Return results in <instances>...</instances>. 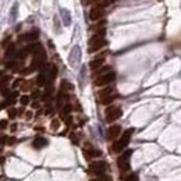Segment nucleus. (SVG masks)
Instances as JSON below:
<instances>
[{
	"instance_id": "nucleus-23",
	"label": "nucleus",
	"mask_w": 181,
	"mask_h": 181,
	"mask_svg": "<svg viewBox=\"0 0 181 181\" xmlns=\"http://www.w3.org/2000/svg\"><path fill=\"white\" fill-rule=\"evenodd\" d=\"M124 181H138V176L132 173V174H128L124 177Z\"/></svg>"
},
{
	"instance_id": "nucleus-29",
	"label": "nucleus",
	"mask_w": 181,
	"mask_h": 181,
	"mask_svg": "<svg viewBox=\"0 0 181 181\" xmlns=\"http://www.w3.org/2000/svg\"><path fill=\"white\" fill-rule=\"evenodd\" d=\"M16 114H17V112L14 110V109H10V110H9V116H10L11 119H14V117H16Z\"/></svg>"
},
{
	"instance_id": "nucleus-7",
	"label": "nucleus",
	"mask_w": 181,
	"mask_h": 181,
	"mask_svg": "<svg viewBox=\"0 0 181 181\" xmlns=\"http://www.w3.org/2000/svg\"><path fill=\"white\" fill-rule=\"evenodd\" d=\"M79 60H81V50H79L78 46H74L72 47V50H71V53H70V57H68L70 66L75 67L79 63Z\"/></svg>"
},
{
	"instance_id": "nucleus-18",
	"label": "nucleus",
	"mask_w": 181,
	"mask_h": 181,
	"mask_svg": "<svg viewBox=\"0 0 181 181\" xmlns=\"http://www.w3.org/2000/svg\"><path fill=\"white\" fill-rule=\"evenodd\" d=\"M98 95H99V98H100V99L106 98V96H109V95H113V88H105V89H102V91H100Z\"/></svg>"
},
{
	"instance_id": "nucleus-10",
	"label": "nucleus",
	"mask_w": 181,
	"mask_h": 181,
	"mask_svg": "<svg viewBox=\"0 0 181 181\" xmlns=\"http://www.w3.org/2000/svg\"><path fill=\"white\" fill-rule=\"evenodd\" d=\"M46 145H47V139L43 138V137H38V138H35V139H33V142H32V146L35 149L45 148Z\"/></svg>"
},
{
	"instance_id": "nucleus-34",
	"label": "nucleus",
	"mask_w": 181,
	"mask_h": 181,
	"mask_svg": "<svg viewBox=\"0 0 181 181\" xmlns=\"http://www.w3.org/2000/svg\"><path fill=\"white\" fill-rule=\"evenodd\" d=\"M25 116H26V119H31V117H32V113H31V112H28Z\"/></svg>"
},
{
	"instance_id": "nucleus-15",
	"label": "nucleus",
	"mask_w": 181,
	"mask_h": 181,
	"mask_svg": "<svg viewBox=\"0 0 181 181\" xmlns=\"http://www.w3.org/2000/svg\"><path fill=\"white\" fill-rule=\"evenodd\" d=\"M103 61H105V59H103V57H98V59L92 60L89 66H91V68H92V70H99L100 67L103 66Z\"/></svg>"
},
{
	"instance_id": "nucleus-26",
	"label": "nucleus",
	"mask_w": 181,
	"mask_h": 181,
	"mask_svg": "<svg viewBox=\"0 0 181 181\" xmlns=\"http://www.w3.org/2000/svg\"><path fill=\"white\" fill-rule=\"evenodd\" d=\"M20 102H21V105H28L30 103V96H26V95H24V96H21V99H20Z\"/></svg>"
},
{
	"instance_id": "nucleus-20",
	"label": "nucleus",
	"mask_w": 181,
	"mask_h": 181,
	"mask_svg": "<svg viewBox=\"0 0 181 181\" xmlns=\"http://www.w3.org/2000/svg\"><path fill=\"white\" fill-rule=\"evenodd\" d=\"M114 99H116V95L113 93V95H109V96H106V98H102L100 99V102H102L103 105H109V103H112Z\"/></svg>"
},
{
	"instance_id": "nucleus-14",
	"label": "nucleus",
	"mask_w": 181,
	"mask_h": 181,
	"mask_svg": "<svg viewBox=\"0 0 181 181\" xmlns=\"http://www.w3.org/2000/svg\"><path fill=\"white\" fill-rule=\"evenodd\" d=\"M61 18H63V24L68 26L71 24V14L67 9H61Z\"/></svg>"
},
{
	"instance_id": "nucleus-27",
	"label": "nucleus",
	"mask_w": 181,
	"mask_h": 181,
	"mask_svg": "<svg viewBox=\"0 0 181 181\" xmlns=\"http://www.w3.org/2000/svg\"><path fill=\"white\" fill-rule=\"evenodd\" d=\"M64 89H71V85H70L68 81H63L61 82V91H64Z\"/></svg>"
},
{
	"instance_id": "nucleus-2",
	"label": "nucleus",
	"mask_w": 181,
	"mask_h": 181,
	"mask_svg": "<svg viewBox=\"0 0 181 181\" xmlns=\"http://www.w3.org/2000/svg\"><path fill=\"white\" fill-rule=\"evenodd\" d=\"M132 132H134V130L132 128H130V130H127V131L123 134V137L119 139V141L116 142L114 145H113V151L114 152H121L123 149L127 146V145L130 144V139H131V135H132Z\"/></svg>"
},
{
	"instance_id": "nucleus-8",
	"label": "nucleus",
	"mask_w": 181,
	"mask_h": 181,
	"mask_svg": "<svg viewBox=\"0 0 181 181\" xmlns=\"http://www.w3.org/2000/svg\"><path fill=\"white\" fill-rule=\"evenodd\" d=\"M103 16H105V10L100 9V7H93L91 10V13H89V18L92 21H99Z\"/></svg>"
},
{
	"instance_id": "nucleus-30",
	"label": "nucleus",
	"mask_w": 181,
	"mask_h": 181,
	"mask_svg": "<svg viewBox=\"0 0 181 181\" xmlns=\"http://www.w3.org/2000/svg\"><path fill=\"white\" fill-rule=\"evenodd\" d=\"M7 127V120H2L0 121V128H6Z\"/></svg>"
},
{
	"instance_id": "nucleus-21",
	"label": "nucleus",
	"mask_w": 181,
	"mask_h": 181,
	"mask_svg": "<svg viewBox=\"0 0 181 181\" xmlns=\"http://www.w3.org/2000/svg\"><path fill=\"white\" fill-rule=\"evenodd\" d=\"M70 112H71V106H70V105H66L64 107H63V110H61V113H60V116H61L63 119H64V117H67V116H68Z\"/></svg>"
},
{
	"instance_id": "nucleus-5",
	"label": "nucleus",
	"mask_w": 181,
	"mask_h": 181,
	"mask_svg": "<svg viewBox=\"0 0 181 181\" xmlns=\"http://www.w3.org/2000/svg\"><path fill=\"white\" fill-rule=\"evenodd\" d=\"M121 114H123L121 109L112 106V107H109L107 110H106V121H107V123L116 121L117 119H120V117H121Z\"/></svg>"
},
{
	"instance_id": "nucleus-25",
	"label": "nucleus",
	"mask_w": 181,
	"mask_h": 181,
	"mask_svg": "<svg viewBox=\"0 0 181 181\" xmlns=\"http://www.w3.org/2000/svg\"><path fill=\"white\" fill-rule=\"evenodd\" d=\"M109 71H110V68H109V67H103V68H100L98 72H96L95 77H96V75H98V77H99V75H103V74H106V72H109Z\"/></svg>"
},
{
	"instance_id": "nucleus-9",
	"label": "nucleus",
	"mask_w": 181,
	"mask_h": 181,
	"mask_svg": "<svg viewBox=\"0 0 181 181\" xmlns=\"http://www.w3.org/2000/svg\"><path fill=\"white\" fill-rule=\"evenodd\" d=\"M121 132V127L120 125H112L107 131V138L109 139H116L119 137V134Z\"/></svg>"
},
{
	"instance_id": "nucleus-12",
	"label": "nucleus",
	"mask_w": 181,
	"mask_h": 181,
	"mask_svg": "<svg viewBox=\"0 0 181 181\" xmlns=\"http://www.w3.org/2000/svg\"><path fill=\"white\" fill-rule=\"evenodd\" d=\"M89 3H93L95 7H100V9H106V7L112 6L113 4V0H92Z\"/></svg>"
},
{
	"instance_id": "nucleus-16",
	"label": "nucleus",
	"mask_w": 181,
	"mask_h": 181,
	"mask_svg": "<svg viewBox=\"0 0 181 181\" xmlns=\"http://www.w3.org/2000/svg\"><path fill=\"white\" fill-rule=\"evenodd\" d=\"M24 49L26 50V53H28V54H30V53H33V54H35V53L38 52V50H40V49H42V46H40L39 43H31L30 46L24 47Z\"/></svg>"
},
{
	"instance_id": "nucleus-3",
	"label": "nucleus",
	"mask_w": 181,
	"mask_h": 181,
	"mask_svg": "<svg viewBox=\"0 0 181 181\" xmlns=\"http://www.w3.org/2000/svg\"><path fill=\"white\" fill-rule=\"evenodd\" d=\"M131 155H132V151L128 149V151H125L123 155H120L119 159H117V165H119V167L123 171L130 169V158H131Z\"/></svg>"
},
{
	"instance_id": "nucleus-1",
	"label": "nucleus",
	"mask_w": 181,
	"mask_h": 181,
	"mask_svg": "<svg viewBox=\"0 0 181 181\" xmlns=\"http://www.w3.org/2000/svg\"><path fill=\"white\" fill-rule=\"evenodd\" d=\"M105 28H102V30L96 31V33L91 38V40H89V53H93V52H98L100 47L105 46Z\"/></svg>"
},
{
	"instance_id": "nucleus-22",
	"label": "nucleus",
	"mask_w": 181,
	"mask_h": 181,
	"mask_svg": "<svg viewBox=\"0 0 181 181\" xmlns=\"http://www.w3.org/2000/svg\"><path fill=\"white\" fill-rule=\"evenodd\" d=\"M50 127H52V130H53V131H56V130H59V127H60V121H59L57 119L52 120V123H50Z\"/></svg>"
},
{
	"instance_id": "nucleus-13",
	"label": "nucleus",
	"mask_w": 181,
	"mask_h": 181,
	"mask_svg": "<svg viewBox=\"0 0 181 181\" xmlns=\"http://www.w3.org/2000/svg\"><path fill=\"white\" fill-rule=\"evenodd\" d=\"M39 38V33H38V31H33V32H28L26 35L21 36L20 40H28V42H33V40H36Z\"/></svg>"
},
{
	"instance_id": "nucleus-28",
	"label": "nucleus",
	"mask_w": 181,
	"mask_h": 181,
	"mask_svg": "<svg viewBox=\"0 0 181 181\" xmlns=\"http://www.w3.org/2000/svg\"><path fill=\"white\" fill-rule=\"evenodd\" d=\"M26 54H28V53H26V50H25V49H23L21 52H18L17 57H18V59H25V57H26Z\"/></svg>"
},
{
	"instance_id": "nucleus-6",
	"label": "nucleus",
	"mask_w": 181,
	"mask_h": 181,
	"mask_svg": "<svg viewBox=\"0 0 181 181\" xmlns=\"http://www.w3.org/2000/svg\"><path fill=\"white\" fill-rule=\"evenodd\" d=\"M106 167H107V165H106L105 162H95V163H91L89 170L92 171L93 174L100 176V174H105Z\"/></svg>"
},
{
	"instance_id": "nucleus-38",
	"label": "nucleus",
	"mask_w": 181,
	"mask_h": 181,
	"mask_svg": "<svg viewBox=\"0 0 181 181\" xmlns=\"http://www.w3.org/2000/svg\"><path fill=\"white\" fill-rule=\"evenodd\" d=\"M0 109H2V107H0Z\"/></svg>"
},
{
	"instance_id": "nucleus-35",
	"label": "nucleus",
	"mask_w": 181,
	"mask_h": 181,
	"mask_svg": "<svg viewBox=\"0 0 181 181\" xmlns=\"http://www.w3.org/2000/svg\"><path fill=\"white\" fill-rule=\"evenodd\" d=\"M32 107H39V103H38V102H33V105H32Z\"/></svg>"
},
{
	"instance_id": "nucleus-33",
	"label": "nucleus",
	"mask_w": 181,
	"mask_h": 181,
	"mask_svg": "<svg viewBox=\"0 0 181 181\" xmlns=\"http://www.w3.org/2000/svg\"><path fill=\"white\" fill-rule=\"evenodd\" d=\"M3 95L4 96H9V95H10V91H9V89H3Z\"/></svg>"
},
{
	"instance_id": "nucleus-11",
	"label": "nucleus",
	"mask_w": 181,
	"mask_h": 181,
	"mask_svg": "<svg viewBox=\"0 0 181 181\" xmlns=\"http://www.w3.org/2000/svg\"><path fill=\"white\" fill-rule=\"evenodd\" d=\"M84 153L86 155V158H99V156L102 155V152L98 151V149H93L91 146H88L86 149H84Z\"/></svg>"
},
{
	"instance_id": "nucleus-37",
	"label": "nucleus",
	"mask_w": 181,
	"mask_h": 181,
	"mask_svg": "<svg viewBox=\"0 0 181 181\" xmlns=\"http://www.w3.org/2000/svg\"><path fill=\"white\" fill-rule=\"evenodd\" d=\"M0 163H3V159H0Z\"/></svg>"
},
{
	"instance_id": "nucleus-19",
	"label": "nucleus",
	"mask_w": 181,
	"mask_h": 181,
	"mask_svg": "<svg viewBox=\"0 0 181 181\" xmlns=\"http://www.w3.org/2000/svg\"><path fill=\"white\" fill-rule=\"evenodd\" d=\"M14 54H16V45H13V43H11L10 46L7 47V50H6V57H9V59H10V57H13Z\"/></svg>"
},
{
	"instance_id": "nucleus-24",
	"label": "nucleus",
	"mask_w": 181,
	"mask_h": 181,
	"mask_svg": "<svg viewBox=\"0 0 181 181\" xmlns=\"http://www.w3.org/2000/svg\"><path fill=\"white\" fill-rule=\"evenodd\" d=\"M17 10H18V6H17V4H14V6H13V10H11V18H10V21H16Z\"/></svg>"
},
{
	"instance_id": "nucleus-31",
	"label": "nucleus",
	"mask_w": 181,
	"mask_h": 181,
	"mask_svg": "<svg viewBox=\"0 0 181 181\" xmlns=\"http://www.w3.org/2000/svg\"><path fill=\"white\" fill-rule=\"evenodd\" d=\"M31 88V82H25V85L23 86V91H28Z\"/></svg>"
},
{
	"instance_id": "nucleus-17",
	"label": "nucleus",
	"mask_w": 181,
	"mask_h": 181,
	"mask_svg": "<svg viewBox=\"0 0 181 181\" xmlns=\"http://www.w3.org/2000/svg\"><path fill=\"white\" fill-rule=\"evenodd\" d=\"M67 99H68V95H67L64 91H61V92L59 93V96H57V105L61 107L63 106V103L64 102H67Z\"/></svg>"
},
{
	"instance_id": "nucleus-32",
	"label": "nucleus",
	"mask_w": 181,
	"mask_h": 181,
	"mask_svg": "<svg viewBox=\"0 0 181 181\" xmlns=\"http://www.w3.org/2000/svg\"><path fill=\"white\" fill-rule=\"evenodd\" d=\"M21 82H23V81H21V79H17L16 82H14V85H13V86H14V88H16V86H18V85H20Z\"/></svg>"
},
{
	"instance_id": "nucleus-36",
	"label": "nucleus",
	"mask_w": 181,
	"mask_h": 181,
	"mask_svg": "<svg viewBox=\"0 0 181 181\" xmlns=\"http://www.w3.org/2000/svg\"><path fill=\"white\" fill-rule=\"evenodd\" d=\"M16 128H17V125H16V124L11 125V131H16Z\"/></svg>"
},
{
	"instance_id": "nucleus-4",
	"label": "nucleus",
	"mask_w": 181,
	"mask_h": 181,
	"mask_svg": "<svg viewBox=\"0 0 181 181\" xmlns=\"http://www.w3.org/2000/svg\"><path fill=\"white\" fill-rule=\"evenodd\" d=\"M116 78V74L113 71H109L106 72V74H103V75H99L98 78L95 79V85L96 86H103V85H107V84L113 82Z\"/></svg>"
}]
</instances>
